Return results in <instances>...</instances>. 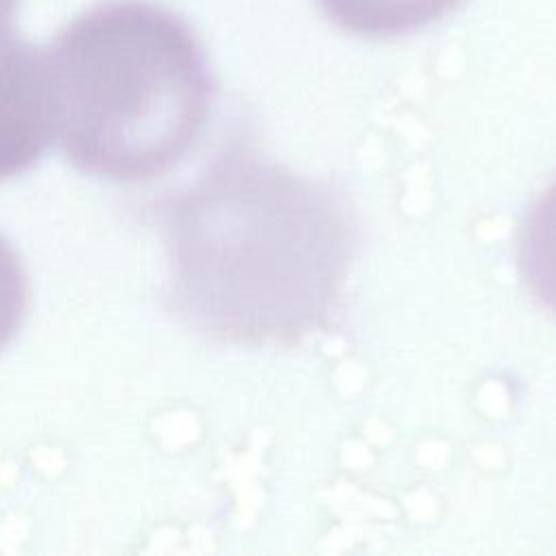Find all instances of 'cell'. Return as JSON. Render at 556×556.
I'll use <instances>...</instances> for the list:
<instances>
[{
	"mask_svg": "<svg viewBox=\"0 0 556 556\" xmlns=\"http://www.w3.org/2000/svg\"><path fill=\"white\" fill-rule=\"evenodd\" d=\"M517 258L526 287L556 313V182L530 208L521 226Z\"/></svg>",
	"mask_w": 556,
	"mask_h": 556,
	"instance_id": "5b68a950",
	"label": "cell"
},
{
	"mask_svg": "<svg viewBox=\"0 0 556 556\" xmlns=\"http://www.w3.org/2000/svg\"><path fill=\"white\" fill-rule=\"evenodd\" d=\"M339 28L363 37H393L419 30L460 0H317Z\"/></svg>",
	"mask_w": 556,
	"mask_h": 556,
	"instance_id": "277c9868",
	"label": "cell"
},
{
	"mask_svg": "<svg viewBox=\"0 0 556 556\" xmlns=\"http://www.w3.org/2000/svg\"><path fill=\"white\" fill-rule=\"evenodd\" d=\"M28 304V282L20 256L0 235V350L17 334Z\"/></svg>",
	"mask_w": 556,
	"mask_h": 556,
	"instance_id": "8992f818",
	"label": "cell"
},
{
	"mask_svg": "<svg viewBox=\"0 0 556 556\" xmlns=\"http://www.w3.org/2000/svg\"><path fill=\"white\" fill-rule=\"evenodd\" d=\"M178 313L235 345H295L326 330L352 263L339 198L248 146L226 150L167 213Z\"/></svg>",
	"mask_w": 556,
	"mask_h": 556,
	"instance_id": "6da1fadb",
	"label": "cell"
},
{
	"mask_svg": "<svg viewBox=\"0 0 556 556\" xmlns=\"http://www.w3.org/2000/svg\"><path fill=\"white\" fill-rule=\"evenodd\" d=\"M20 0H0V28H9Z\"/></svg>",
	"mask_w": 556,
	"mask_h": 556,
	"instance_id": "52a82bcc",
	"label": "cell"
},
{
	"mask_svg": "<svg viewBox=\"0 0 556 556\" xmlns=\"http://www.w3.org/2000/svg\"><path fill=\"white\" fill-rule=\"evenodd\" d=\"M54 137L48 54L0 28V182L37 163Z\"/></svg>",
	"mask_w": 556,
	"mask_h": 556,
	"instance_id": "3957f363",
	"label": "cell"
},
{
	"mask_svg": "<svg viewBox=\"0 0 556 556\" xmlns=\"http://www.w3.org/2000/svg\"><path fill=\"white\" fill-rule=\"evenodd\" d=\"M48 54L54 139L98 178L163 176L198 141L213 78L189 24L150 0H102L54 37Z\"/></svg>",
	"mask_w": 556,
	"mask_h": 556,
	"instance_id": "7a4b0ae2",
	"label": "cell"
}]
</instances>
